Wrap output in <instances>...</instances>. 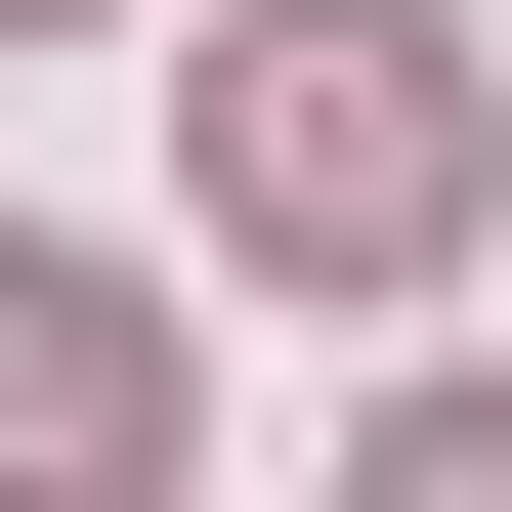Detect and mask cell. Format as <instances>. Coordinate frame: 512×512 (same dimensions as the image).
Instances as JSON below:
<instances>
[{
  "mask_svg": "<svg viewBox=\"0 0 512 512\" xmlns=\"http://www.w3.org/2000/svg\"><path fill=\"white\" fill-rule=\"evenodd\" d=\"M470 214H512L470 0H214V256H256V299H427Z\"/></svg>",
  "mask_w": 512,
  "mask_h": 512,
  "instance_id": "6da1fadb",
  "label": "cell"
},
{
  "mask_svg": "<svg viewBox=\"0 0 512 512\" xmlns=\"http://www.w3.org/2000/svg\"><path fill=\"white\" fill-rule=\"evenodd\" d=\"M0 512H171V342L86 256H0Z\"/></svg>",
  "mask_w": 512,
  "mask_h": 512,
  "instance_id": "7a4b0ae2",
  "label": "cell"
},
{
  "mask_svg": "<svg viewBox=\"0 0 512 512\" xmlns=\"http://www.w3.org/2000/svg\"><path fill=\"white\" fill-rule=\"evenodd\" d=\"M342 512H512V384H427V427H384V470H342Z\"/></svg>",
  "mask_w": 512,
  "mask_h": 512,
  "instance_id": "3957f363",
  "label": "cell"
},
{
  "mask_svg": "<svg viewBox=\"0 0 512 512\" xmlns=\"http://www.w3.org/2000/svg\"><path fill=\"white\" fill-rule=\"evenodd\" d=\"M0 43H43V0H0Z\"/></svg>",
  "mask_w": 512,
  "mask_h": 512,
  "instance_id": "277c9868",
  "label": "cell"
}]
</instances>
